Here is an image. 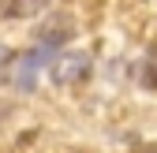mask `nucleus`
<instances>
[{"mask_svg":"<svg viewBox=\"0 0 157 153\" xmlns=\"http://www.w3.org/2000/svg\"><path fill=\"white\" fill-rule=\"evenodd\" d=\"M86 71H90V56L86 52H67L52 64V79L56 82H78V79H86Z\"/></svg>","mask_w":157,"mask_h":153,"instance_id":"f03ea898","label":"nucleus"},{"mask_svg":"<svg viewBox=\"0 0 157 153\" xmlns=\"http://www.w3.org/2000/svg\"><path fill=\"white\" fill-rule=\"evenodd\" d=\"M56 45H60L56 37H41V41H37L30 52H23V56L15 60V67H11L15 75H11V79H15V86H19V90H34L37 75L49 67V56L56 52Z\"/></svg>","mask_w":157,"mask_h":153,"instance_id":"f257e3e1","label":"nucleus"},{"mask_svg":"<svg viewBox=\"0 0 157 153\" xmlns=\"http://www.w3.org/2000/svg\"><path fill=\"white\" fill-rule=\"evenodd\" d=\"M8 67H15V56H11V49L0 45V79H4V71H8Z\"/></svg>","mask_w":157,"mask_h":153,"instance_id":"7ed1b4c3","label":"nucleus"}]
</instances>
